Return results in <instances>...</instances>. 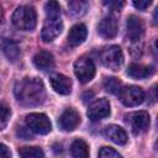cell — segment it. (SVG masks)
<instances>
[{
  "label": "cell",
  "mask_w": 158,
  "mask_h": 158,
  "mask_svg": "<svg viewBox=\"0 0 158 158\" xmlns=\"http://www.w3.org/2000/svg\"><path fill=\"white\" fill-rule=\"evenodd\" d=\"M118 31V22L114 15L105 16L98 25V32L104 38H114Z\"/></svg>",
  "instance_id": "obj_11"
},
{
  "label": "cell",
  "mask_w": 158,
  "mask_h": 158,
  "mask_svg": "<svg viewBox=\"0 0 158 158\" xmlns=\"http://www.w3.org/2000/svg\"><path fill=\"white\" fill-rule=\"evenodd\" d=\"M151 5V1L149 0H139V1H133V6L141 11H144L148 6Z\"/></svg>",
  "instance_id": "obj_26"
},
{
  "label": "cell",
  "mask_w": 158,
  "mask_h": 158,
  "mask_svg": "<svg viewBox=\"0 0 158 158\" xmlns=\"http://www.w3.org/2000/svg\"><path fill=\"white\" fill-rule=\"evenodd\" d=\"M104 135L110 141H112L114 143L120 144V146L126 144L127 141H128V136H127L126 131L122 127L117 126V125H109V126H106L105 130H104Z\"/></svg>",
  "instance_id": "obj_14"
},
{
  "label": "cell",
  "mask_w": 158,
  "mask_h": 158,
  "mask_svg": "<svg viewBox=\"0 0 158 158\" xmlns=\"http://www.w3.org/2000/svg\"><path fill=\"white\" fill-rule=\"evenodd\" d=\"M47 17H60V5L57 1H48L44 6Z\"/></svg>",
  "instance_id": "obj_23"
},
{
  "label": "cell",
  "mask_w": 158,
  "mask_h": 158,
  "mask_svg": "<svg viewBox=\"0 0 158 158\" xmlns=\"http://www.w3.org/2000/svg\"><path fill=\"white\" fill-rule=\"evenodd\" d=\"M25 122L30 131L38 135H47L52 130V123L49 118L41 112H32L26 116Z\"/></svg>",
  "instance_id": "obj_5"
},
{
  "label": "cell",
  "mask_w": 158,
  "mask_h": 158,
  "mask_svg": "<svg viewBox=\"0 0 158 158\" xmlns=\"http://www.w3.org/2000/svg\"><path fill=\"white\" fill-rule=\"evenodd\" d=\"M69 6V10L73 15L75 16H81L86 12L88 7H89V4L86 1H81V0H77V1H70L68 4Z\"/></svg>",
  "instance_id": "obj_21"
},
{
  "label": "cell",
  "mask_w": 158,
  "mask_h": 158,
  "mask_svg": "<svg viewBox=\"0 0 158 158\" xmlns=\"http://www.w3.org/2000/svg\"><path fill=\"white\" fill-rule=\"evenodd\" d=\"M126 28H127V37L131 42H138L142 40L144 33V23L142 19H139L136 15L128 16L126 21Z\"/></svg>",
  "instance_id": "obj_10"
},
{
  "label": "cell",
  "mask_w": 158,
  "mask_h": 158,
  "mask_svg": "<svg viewBox=\"0 0 158 158\" xmlns=\"http://www.w3.org/2000/svg\"><path fill=\"white\" fill-rule=\"evenodd\" d=\"M80 123V115L74 109H67L59 117L58 125L63 131H74Z\"/></svg>",
  "instance_id": "obj_12"
},
{
  "label": "cell",
  "mask_w": 158,
  "mask_h": 158,
  "mask_svg": "<svg viewBox=\"0 0 158 158\" xmlns=\"http://www.w3.org/2000/svg\"><path fill=\"white\" fill-rule=\"evenodd\" d=\"M104 86L106 89V91L111 93V94H118V91L121 90L122 85H121V81L117 79V78H106L105 81H104Z\"/></svg>",
  "instance_id": "obj_22"
},
{
  "label": "cell",
  "mask_w": 158,
  "mask_h": 158,
  "mask_svg": "<svg viewBox=\"0 0 158 158\" xmlns=\"http://www.w3.org/2000/svg\"><path fill=\"white\" fill-rule=\"evenodd\" d=\"M86 36H88L86 26L83 25V23H77L69 30L68 42L72 46H79L86 40Z\"/></svg>",
  "instance_id": "obj_16"
},
{
  "label": "cell",
  "mask_w": 158,
  "mask_h": 158,
  "mask_svg": "<svg viewBox=\"0 0 158 158\" xmlns=\"http://www.w3.org/2000/svg\"><path fill=\"white\" fill-rule=\"evenodd\" d=\"M11 116V110L2 102H0V130H2Z\"/></svg>",
  "instance_id": "obj_24"
},
{
  "label": "cell",
  "mask_w": 158,
  "mask_h": 158,
  "mask_svg": "<svg viewBox=\"0 0 158 158\" xmlns=\"http://www.w3.org/2000/svg\"><path fill=\"white\" fill-rule=\"evenodd\" d=\"M118 99L125 106H138L144 101L146 94L142 88L136 86V85H127L122 86L121 90L118 91Z\"/></svg>",
  "instance_id": "obj_4"
},
{
  "label": "cell",
  "mask_w": 158,
  "mask_h": 158,
  "mask_svg": "<svg viewBox=\"0 0 158 158\" xmlns=\"http://www.w3.org/2000/svg\"><path fill=\"white\" fill-rule=\"evenodd\" d=\"M99 158H122V156L111 147H102L99 152Z\"/></svg>",
  "instance_id": "obj_25"
},
{
  "label": "cell",
  "mask_w": 158,
  "mask_h": 158,
  "mask_svg": "<svg viewBox=\"0 0 158 158\" xmlns=\"http://www.w3.org/2000/svg\"><path fill=\"white\" fill-rule=\"evenodd\" d=\"M2 49H4V53L5 56L7 57L9 60L11 62H15L19 59V56H20V49H19V46L16 42L14 41H5L4 42V46H2Z\"/></svg>",
  "instance_id": "obj_19"
},
{
  "label": "cell",
  "mask_w": 158,
  "mask_h": 158,
  "mask_svg": "<svg viewBox=\"0 0 158 158\" xmlns=\"http://www.w3.org/2000/svg\"><path fill=\"white\" fill-rule=\"evenodd\" d=\"M19 154L21 158H44V153L40 147H21Z\"/></svg>",
  "instance_id": "obj_20"
},
{
  "label": "cell",
  "mask_w": 158,
  "mask_h": 158,
  "mask_svg": "<svg viewBox=\"0 0 158 158\" xmlns=\"http://www.w3.org/2000/svg\"><path fill=\"white\" fill-rule=\"evenodd\" d=\"M154 73L153 67L151 65H142L137 63H132L127 68V75L133 79H146Z\"/></svg>",
  "instance_id": "obj_17"
},
{
  "label": "cell",
  "mask_w": 158,
  "mask_h": 158,
  "mask_svg": "<svg viewBox=\"0 0 158 158\" xmlns=\"http://www.w3.org/2000/svg\"><path fill=\"white\" fill-rule=\"evenodd\" d=\"M100 60L106 68L116 72L123 63V53L118 46H109L100 52Z\"/></svg>",
  "instance_id": "obj_3"
},
{
  "label": "cell",
  "mask_w": 158,
  "mask_h": 158,
  "mask_svg": "<svg viewBox=\"0 0 158 158\" xmlns=\"http://www.w3.org/2000/svg\"><path fill=\"white\" fill-rule=\"evenodd\" d=\"M49 83L52 89L60 95H68L72 91V81L68 77L63 74H59V73L52 74L49 77Z\"/></svg>",
  "instance_id": "obj_13"
},
{
  "label": "cell",
  "mask_w": 158,
  "mask_h": 158,
  "mask_svg": "<svg viewBox=\"0 0 158 158\" xmlns=\"http://www.w3.org/2000/svg\"><path fill=\"white\" fill-rule=\"evenodd\" d=\"M86 115L93 121H98V120L107 117L110 115V102H109V100H106L105 98L96 99L94 102H91L89 105Z\"/></svg>",
  "instance_id": "obj_9"
},
{
  "label": "cell",
  "mask_w": 158,
  "mask_h": 158,
  "mask_svg": "<svg viewBox=\"0 0 158 158\" xmlns=\"http://www.w3.org/2000/svg\"><path fill=\"white\" fill-rule=\"evenodd\" d=\"M126 123L130 126L133 135L144 133L149 128V115L146 111H135L126 115Z\"/></svg>",
  "instance_id": "obj_7"
},
{
  "label": "cell",
  "mask_w": 158,
  "mask_h": 158,
  "mask_svg": "<svg viewBox=\"0 0 158 158\" xmlns=\"http://www.w3.org/2000/svg\"><path fill=\"white\" fill-rule=\"evenodd\" d=\"M73 158H89V147L83 139H75L70 146Z\"/></svg>",
  "instance_id": "obj_18"
},
{
  "label": "cell",
  "mask_w": 158,
  "mask_h": 158,
  "mask_svg": "<svg viewBox=\"0 0 158 158\" xmlns=\"http://www.w3.org/2000/svg\"><path fill=\"white\" fill-rule=\"evenodd\" d=\"M0 158H11V152L7 146L0 143Z\"/></svg>",
  "instance_id": "obj_28"
},
{
  "label": "cell",
  "mask_w": 158,
  "mask_h": 158,
  "mask_svg": "<svg viewBox=\"0 0 158 158\" xmlns=\"http://www.w3.org/2000/svg\"><path fill=\"white\" fill-rule=\"evenodd\" d=\"M106 6H109L112 11H116V10H120L123 5H125V2L123 1H105L104 2Z\"/></svg>",
  "instance_id": "obj_27"
},
{
  "label": "cell",
  "mask_w": 158,
  "mask_h": 158,
  "mask_svg": "<svg viewBox=\"0 0 158 158\" xmlns=\"http://www.w3.org/2000/svg\"><path fill=\"white\" fill-rule=\"evenodd\" d=\"M14 26L22 31H32L37 23V14L36 10L30 5L19 6L11 17Z\"/></svg>",
  "instance_id": "obj_2"
},
{
  "label": "cell",
  "mask_w": 158,
  "mask_h": 158,
  "mask_svg": "<svg viewBox=\"0 0 158 158\" xmlns=\"http://www.w3.org/2000/svg\"><path fill=\"white\" fill-rule=\"evenodd\" d=\"M14 93L17 101L27 107L38 106L43 104L46 99L44 85L38 78H22L15 84Z\"/></svg>",
  "instance_id": "obj_1"
},
{
  "label": "cell",
  "mask_w": 158,
  "mask_h": 158,
  "mask_svg": "<svg viewBox=\"0 0 158 158\" xmlns=\"http://www.w3.org/2000/svg\"><path fill=\"white\" fill-rule=\"evenodd\" d=\"M95 64L94 62L88 57H81L75 60L74 63V73L78 80L83 84L89 83L95 77Z\"/></svg>",
  "instance_id": "obj_6"
},
{
  "label": "cell",
  "mask_w": 158,
  "mask_h": 158,
  "mask_svg": "<svg viewBox=\"0 0 158 158\" xmlns=\"http://www.w3.org/2000/svg\"><path fill=\"white\" fill-rule=\"evenodd\" d=\"M62 30L63 22L60 17H47L41 31V38L43 42H52L60 35Z\"/></svg>",
  "instance_id": "obj_8"
},
{
  "label": "cell",
  "mask_w": 158,
  "mask_h": 158,
  "mask_svg": "<svg viewBox=\"0 0 158 158\" xmlns=\"http://www.w3.org/2000/svg\"><path fill=\"white\" fill-rule=\"evenodd\" d=\"M33 64H35V67L37 69H40L42 72L51 70L54 67L53 54L51 52H48V51H40L33 57Z\"/></svg>",
  "instance_id": "obj_15"
}]
</instances>
